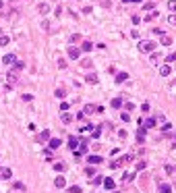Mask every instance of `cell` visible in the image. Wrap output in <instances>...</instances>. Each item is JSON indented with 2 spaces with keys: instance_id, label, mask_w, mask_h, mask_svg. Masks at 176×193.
<instances>
[{
  "instance_id": "6da1fadb",
  "label": "cell",
  "mask_w": 176,
  "mask_h": 193,
  "mask_svg": "<svg viewBox=\"0 0 176 193\" xmlns=\"http://www.w3.org/2000/svg\"><path fill=\"white\" fill-rule=\"evenodd\" d=\"M139 50H141V52H153V50H155V42H151V40L141 42V44H139Z\"/></svg>"
},
{
  "instance_id": "7a4b0ae2",
  "label": "cell",
  "mask_w": 176,
  "mask_h": 193,
  "mask_svg": "<svg viewBox=\"0 0 176 193\" xmlns=\"http://www.w3.org/2000/svg\"><path fill=\"white\" fill-rule=\"evenodd\" d=\"M128 160H130V156H128V154H126V156H120L118 160H114V162L110 164V168H120V166L124 164V162H128Z\"/></svg>"
},
{
  "instance_id": "3957f363",
  "label": "cell",
  "mask_w": 176,
  "mask_h": 193,
  "mask_svg": "<svg viewBox=\"0 0 176 193\" xmlns=\"http://www.w3.org/2000/svg\"><path fill=\"white\" fill-rule=\"evenodd\" d=\"M11 177H13V170L8 168V166H0V179H2V181H8Z\"/></svg>"
},
{
  "instance_id": "277c9868",
  "label": "cell",
  "mask_w": 176,
  "mask_h": 193,
  "mask_svg": "<svg viewBox=\"0 0 176 193\" xmlns=\"http://www.w3.org/2000/svg\"><path fill=\"white\" fill-rule=\"evenodd\" d=\"M68 56L73 60H79V56H81V50L75 48V46H68Z\"/></svg>"
},
{
  "instance_id": "5b68a950",
  "label": "cell",
  "mask_w": 176,
  "mask_h": 193,
  "mask_svg": "<svg viewBox=\"0 0 176 193\" xmlns=\"http://www.w3.org/2000/svg\"><path fill=\"white\" fill-rule=\"evenodd\" d=\"M79 145H81V141H77V137H75V135H70V137H68V147H70V150L75 152Z\"/></svg>"
},
{
  "instance_id": "8992f818",
  "label": "cell",
  "mask_w": 176,
  "mask_h": 193,
  "mask_svg": "<svg viewBox=\"0 0 176 193\" xmlns=\"http://www.w3.org/2000/svg\"><path fill=\"white\" fill-rule=\"evenodd\" d=\"M87 162H89V164H102V162H104V158L98 156V154H91L89 158H87Z\"/></svg>"
},
{
  "instance_id": "52a82bcc",
  "label": "cell",
  "mask_w": 176,
  "mask_h": 193,
  "mask_svg": "<svg viewBox=\"0 0 176 193\" xmlns=\"http://www.w3.org/2000/svg\"><path fill=\"white\" fill-rule=\"evenodd\" d=\"M2 63H4V65H15V63H17V56H15V54H4Z\"/></svg>"
},
{
  "instance_id": "ba28073f",
  "label": "cell",
  "mask_w": 176,
  "mask_h": 193,
  "mask_svg": "<svg viewBox=\"0 0 176 193\" xmlns=\"http://www.w3.org/2000/svg\"><path fill=\"white\" fill-rule=\"evenodd\" d=\"M37 139H39V141H50V131H48V129H43L41 133L37 135Z\"/></svg>"
},
{
  "instance_id": "9c48e42d",
  "label": "cell",
  "mask_w": 176,
  "mask_h": 193,
  "mask_svg": "<svg viewBox=\"0 0 176 193\" xmlns=\"http://www.w3.org/2000/svg\"><path fill=\"white\" fill-rule=\"evenodd\" d=\"M170 71H172L170 65H162V67H160V75H162V77H168V75H170Z\"/></svg>"
},
{
  "instance_id": "30bf717a",
  "label": "cell",
  "mask_w": 176,
  "mask_h": 193,
  "mask_svg": "<svg viewBox=\"0 0 176 193\" xmlns=\"http://www.w3.org/2000/svg\"><path fill=\"white\" fill-rule=\"evenodd\" d=\"M37 11H39L41 15H48V13H50V6H48L46 2H41V4H37Z\"/></svg>"
},
{
  "instance_id": "8fae6325",
  "label": "cell",
  "mask_w": 176,
  "mask_h": 193,
  "mask_svg": "<svg viewBox=\"0 0 176 193\" xmlns=\"http://www.w3.org/2000/svg\"><path fill=\"white\" fill-rule=\"evenodd\" d=\"M60 120H62L64 125H70V122H73V116H70L68 112H62V116H60Z\"/></svg>"
},
{
  "instance_id": "7c38bea8",
  "label": "cell",
  "mask_w": 176,
  "mask_h": 193,
  "mask_svg": "<svg viewBox=\"0 0 176 193\" xmlns=\"http://www.w3.org/2000/svg\"><path fill=\"white\" fill-rule=\"evenodd\" d=\"M93 112H98V108H93V104H87L83 108V114H93Z\"/></svg>"
},
{
  "instance_id": "4fadbf2b",
  "label": "cell",
  "mask_w": 176,
  "mask_h": 193,
  "mask_svg": "<svg viewBox=\"0 0 176 193\" xmlns=\"http://www.w3.org/2000/svg\"><path fill=\"white\" fill-rule=\"evenodd\" d=\"M54 185H56L58 189H62V187L66 185V181H64V177H56V181H54Z\"/></svg>"
},
{
  "instance_id": "5bb4252c",
  "label": "cell",
  "mask_w": 176,
  "mask_h": 193,
  "mask_svg": "<svg viewBox=\"0 0 176 193\" xmlns=\"http://www.w3.org/2000/svg\"><path fill=\"white\" fill-rule=\"evenodd\" d=\"M155 122H157L155 118H145V122H143V127H145V129H151V127H155Z\"/></svg>"
},
{
  "instance_id": "9a60e30c",
  "label": "cell",
  "mask_w": 176,
  "mask_h": 193,
  "mask_svg": "<svg viewBox=\"0 0 176 193\" xmlns=\"http://www.w3.org/2000/svg\"><path fill=\"white\" fill-rule=\"evenodd\" d=\"M126 79H128V73H118L116 75V83H124Z\"/></svg>"
},
{
  "instance_id": "2e32d148",
  "label": "cell",
  "mask_w": 176,
  "mask_h": 193,
  "mask_svg": "<svg viewBox=\"0 0 176 193\" xmlns=\"http://www.w3.org/2000/svg\"><path fill=\"white\" fill-rule=\"evenodd\" d=\"M172 187L168 185V183H160V193H170Z\"/></svg>"
},
{
  "instance_id": "e0dca14e",
  "label": "cell",
  "mask_w": 176,
  "mask_h": 193,
  "mask_svg": "<svg viewBox=\"0 0 176 193\" xmlns=\"http://www.w3.org/2000/svg\"><path fill=\"white\" fill-rule=\"evenodd\" d=\"M137 141H139V143L145 141V129H139V131H137Z\"/></svg>"
},
{
  "instance_id": "ac0fdd59",
  "label": "cell",
  "mask_w": 176,
  "mask_h": 193,
  "mask_svg": "<svg viewBox=\"0 0 176 193\" xmlns=\"http://www.w3.org/2000/svg\"><path fill=\"white\" fill-rule=\"evenodd\" d=\"M85 81H87V83H98V75H95V73H89V75L85 77Z\"/></svg>"
},
{
  "instance_id": "d6986e66",
  "label": "cell",
  "mask_w": 176,
  "mask_h": 193,
  "mask_svg": "<svg viewBox=\"0 0 176 193\" xmlns=\"http://www.w3.org/2000/svg\"><path fill=\"white\" fill-rule=\"evenodd\" d=\"M50 147H52V150H58V147H60V143H62V141H60V139H50Z\"/></svg>"
},
{
  "instance_id": "ffe728a7",
  "label": "cell",
  "mask_w": 176,
  "mask_h": 193,
  "mask_svg": "<svg viewBox=\"0 0 176 193\" xmlns=\"http://www.w3.org/2000/svg\"><path fill=\"white\" fill-rule=\"evenodd\" d=\"M157 15H160V11H151L149 15H145V19H143V21H153V19H155Z\"/></svg>"
},
{
  "instance_id": "44dd1931",
  "label": "cell",
  "mask_w": 176,
  "mask_h": 193,
  "mask_svg": "<svg viewBox=\"0 0 176 193\" xmlns=\"http://www.w3.org/2000/svg\"><path fill=\"white\" fill-rule=\"evenodd\" d=\"M54 95H56V98H58V100H62V98H64V95H66V91L62 89V87H58V89L54 91Z\"/></svg>"
},
{
  "instance_id": "7402d4cb",
  "label": "cell",
  "mask_w": 176,
  "mask_h": 193,
  "mask_svg": "<svg viewBox=\"0 0 176 193\" xmlns=\"http://www.w3.org/2000/svg\"><path fill=\"white\" fill-rule=\"evenodd\" d=\"M120 106H124V104H122V98H114L112 100V108H120Z\"/></svg>"
},
{
  "instance_id": "603a6c76",
  "label": "cell",
  "mask_w": 176,
  "mask_h": 193,
  "mask_svg": "<svg viewBox=\"0 0 176 193\" xmlns=\"http://www.w3.org/2000/svg\"><path fill=\"white\" fill-rule=\"evenodd\" d=\"M91 48H93V44H91V42H83V44H81V50H83V52H89Z\"/></svg>"
},
{
  "instance_id": "cb8c5ba5",
  "label": "cell",
  "mask_w": 176,
  "mask_h": 193,
  "mask_svg": "<svg viewBox=\"0 0 176 193\" xmlns=\"http://www.w3.org/2000/svg\"><path fill=\"white\" fill-rule=\"evenodd\" d=\"M6 81H8V85L17 83V75H15V73H8V75H6Z\"/></svg>"
},
{
  "instance_id": "d4e9b609",
  "label": "cell",
  "mask_w": 176,
  "mask_h": 193,
  "mask_svg": "<svg viewBox=\"0 0 176 193\" xmlns=\"http://www.w3.org/2000/svg\"><path fill=\"white\" fill-rule=\"evenodd\" d=\"M104 185H106V189H114V181L108 177V179H104Z\"/></svg>"
},
{
  "instance_id": "484cf974",
  "label": "cell",
  "mask_w": 176,
  "mask_h": 193,
  "mask_svg": "<svg viewBox=\"0 0 176 193\" xmlns=\"http://www.w3.org/2000/svg\"><path fill=\"white\" fill-rule=\"evenodd\" d=\"M8 44H11V38H8V36H2V38H0V46H8Z\"/></svg>"
},
{
  "instance_id": "4316f807",
  "label": "cell",
  "mask_w": 176,
  "mask_h": 193,
  "mask_svg": "<svg viewBox=\"0 0 176 193\" xmlns=\"http://www.w3.org/2000/svg\"><path fill=\"white\" fill-rule=\"evenodd\" d=\"M122 181H124V183L133 181V172H124V174H122Z\"/></svg>"
},
{
  "instance_id": "83f0119b",
  "label": "cell",
  "mask_w": 176,
  "mask_h": 193,
  "mask_svg": "<svg viewBox=\"0 0 176 193\" xmlns=\"http://www.w3.org/2000/svg\"><path fill=\"white\" fill-rule=\"evenodd\" d=\"M54 170L62 172V170H64V164H62V162H54Z\"/></svg>"
},
{
  "instance_id": "f1b7e54d",
  "label": "cell",
  "mask_w": 176,
  "mask_h": 193,
  "mask_svg": "<svg viewBox=\"0 0 176 193\" xmlns=\"http://www.w3.org/2000/svg\"><path fill=\"white\" fill-rule=\"evenodd\" d=\"M168 8L172 13H176V0H168Z\"/></svg>"
},
{
  "instance_id": "f546056e",
  "label": "cell",
  "mask_w": 176,
  "mask_h": 193,
  "mask_svg": "<svg viewBox=\"0 0 176 193\" xmlns=\"http://www.w3.org/2000/svg\"><path fill=\"white\" fill-rule=\"evenodd\" d=\"M68 193H81V187H77V185L68 187Z\"/></svg>"
},
{
  "instance_id": "4dcf8cb0",
  "label": "cell",
  "mask_w": 176,
  "mask_h": 193,
  "mask_svg": "<svg viewBox=\"0 0 176 193\" xmlns=\"http://www.w3.org/2000/svg\"><path fill=\"white\" fill-rule=\"evenodd\" d=\"M85 174H87V177H95V170L89 166V168H85Z\"/></svg>"
},
{
  "instance_id": "1f68e13d",
  "label": "cell",
  "mask_w": 176,
  "mask_h": 193,
  "mask_svg": "<svg viewBox=\"0 0 176 193\" xmlns=\"http://www.w3.org/2000/svg\"><path fill=\"white\" fill-rule=\"evenodd\" d=\"M162 42H164V46H170V44H172V40L168 36H162Z\"/></svg>"
},
{
  "instance_id": "d6a6232c",
  "label": "cell",
  "mask_w": 176,
  "mask_h": 193,
  "mask_svg": "<svg viewBox=\"0 0 176 193\" xmlns=\"http://www.w3.org/2000/svg\"><path fill=\"white\" fill-rule=\"evenodd\" d=\"M120 116H122V120H124V122H128V120H130V114H128V112H122Z\"/></svg>"
},
{
  "instance_id": "836d02e7",
  "label": "cell",
  "mask_w": 176,
  "mask_h": 193,
  "mask_svg": "<svg viewBox=\"0 0 176 193\" xmlns=\"http://www.w3.org/2000/svg\"><path fill=\"white\" fill-rule=\"evenodd\" d=\"M168 23H170V25H176V15H170V17H168Z\"/></svg>"
},
{
  "instance_id": "e575fe53",
  "label": "cell",
  "mask_w": 176,
  "mask_h": 193,
  "mask_svg": "<svg viewBox=\"0 0 176 193\" xmlns=\"http://www.w3.org/2000/svg\"><path fill=\"white\" fill-rule=\"evenodd\" d=\"M100 183H104V179H102V177H98V174H95V179H93V185H100Z\"/></svg>"
},
{
  "instance_id": "d590c367",
  "label": "cell",
  "mask_w": 176,
  "mask_h": 193,
  "mask_svg": "<svg viewBox=\"0 0 176 193\" xmlns=\"http://www.w3.org/2000/svg\"><path fill=\"white\" fill-rule=\"evenodd\" d=\"M91 137L98 139V137H100V129H93V131H91Z\"/></svg>"
},
{
  "instance_id": "8d00e7d4",
  "label": "cell",
  "mask_w": 176,
  "mask_h": 193,
  "mask_svg": "<svg viewBox=\"0 0 176 193\" xmlns=\"http://www.w3.org/2000/svg\"><path fill=\"white\" fill-rule=\"evenodd\" d=\"M145 168V160H141V162H137V170H143Z\"/></svg>"
},
{
  "instance_id": "74e56055",
  "label": "cell",
  "mask_w": 176,
  "mask_h": 193,
  "mask_svg": "<svg viewBox=\"0 0 176 193\" xmlns=\"http://www.w3.org/2000/svg\"><path fill=\"white\" fill-rule=\"evenodd\" d=\"M15 189H19V191H25V185H23V183H15Z\"/></svg>"
},
{
  "instance_id": "f35d334b",
  "label": "cell",
  "mask_w": 176,
  "mask_h": 193,
  "mask_svg": "<svg viewBox=\"0 0 176 193\" xmlns=\"http://www.w3.org/2000/svg\"><path fill=\"white\" fill-rule=\"evenodd\" d=\"M43 156L50 158V156H52V147H46V150H43Z\"/></svg>"
},
{
  "instance_id": "ab89813d",
  "label": "cell",
  "mask_w": 176,
  "mask_h": 193,
  "mask_svg": "<svg viewBox=\"0 0 176 193\" xmlns=\"http://www.w3.org/2000/svg\"><path fill=\"white\" fill-rule=\"evenodd\" d=\"M124 110H133V102H126L124 104Z\"/></svg>"
},
{
  "instance_id": "60d3db41",
  "label": "cell",
  "mask_w": 176,
  "mask_h": 193,
  "mask_svg": "<svg viewBox=\"0 0 176 193\" xmlns=\"http://www.w3.org/2000/svg\"><path fill=\"white\" fill-rule=\"evenodd\" d=\"M141 110H143V112H149V104L145 102V104H143V106H141Z\"/></svg>"
},
{
  "instance_id": "b9f144b4",
  "label": "cell",
  "mask_w": 176,
  "mask_h": 193,
  "mask_svg": "<svg viewBox=\"0 0 176 193\" xmlns=\"http://www.w3.org/2000/svg\"><path fill=\"white\" fill-rule=\"evenodd\" d=\"M133 23H135V25H139V23H141V17H137V15H135V17H133Z\"/></svg>"
},
{
  "instance_id": "7bdbcfd3",
  "label": "cell",
  "mask_w": 176,
  "mask_h": 193,
  "mask_svg": "<svg viewBox=\"0 0 176 193\" xmlns=\"http://www.w3.org/2000/svg\"><path fill=\"white\" fill-rule=\"evenodd\" d=\"M168 60H170V63H174V60H176V54H170V56H168Z\"/></svg>"
},
{
  "instance_id": "ee69618b",
  "label": "cell",
  "mask_w": 176,
  "mask_h": 193,
  "mask_svg": "<svg viewBox=\"0 0 176 193\" xmlns=\"http://www.w3.org/2000/svg\"><path fill=\"white\" fill-rule=\"evenodd\" d=\"M124 2H141V0H124Z\"/></svg>"
},
{
  "instance_id": "f6af8a7d",
  "label": "cell",
  "mask_w": 176,
  "mask_h": 193,
  "mask_svg": "<svg viewBox=\"0 0 176 193\" xmlns=\"http://www.w3.org/2000/svg\"><path fill=\"white\" fill-rule=\"evenodd\" d=\"M174 147H176V137H174Z\"/></svg>"
},
{
  "instance_id": "bcb514c9",
  "label": "cell",
  "mask_w": 176,
  "mask_h": 193,
  "mask_svg": "<svg viewBox=\"0 0 176 193\" xmlns=\"http://www.w3.org/2000/svg\"><path fill=\"white\" fill-rule=\"evenodd\" d=\"M0 38H2V31H0Z\"/></svg>"
},
{
  "instance_id": "7dc6e473",
  "label": "cell",
  "mask_w": 176,
  "mask_h": 193,
  "mask_svg": "<svg viewBox=\"0 0 176 193\" xmlns=\"http://www.w3.org/2000/svg\"><path fill=\"white\" fill-rule=\"evenodd\" d=\"M0 6H2V2H0Z\"/></svg>"
}]
</instances>
